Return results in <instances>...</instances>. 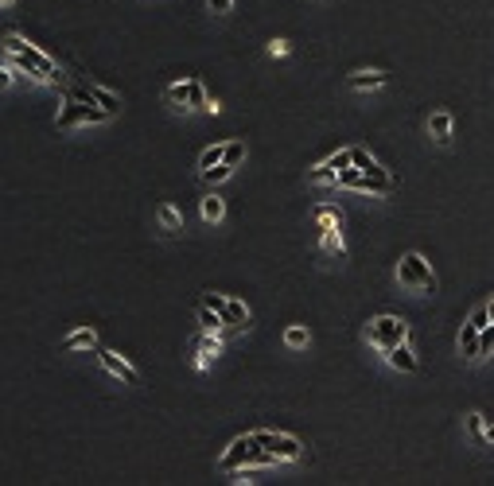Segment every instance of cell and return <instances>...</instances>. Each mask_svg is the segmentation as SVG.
I'll return each mask as SVG.
<instances>
[{"mask_svg": "<svg viewBox=\"0 0 494 486\" xmlns=\"http://www.w3.org/2000/svg\"><path fill=\"white\" fill-rule=\"evenodd\" d=\"M4 51H8V62H12V71H27V78L39 86H59V71H55V62L36 47V43H27L24 36H4Z\"/></svg>", "mask_w": 494, "mask_h": 486, "instance_id": "cell-1", "label": "cell"}, {"mask_svg": "<svg viewBox=\"0 0 494 486\" xmlns=\"http://www.w3.org/2000/svg\"><path fill=\"white\" fill-rule=\"evenodd\" d=\"M273 463H277V455L261 448V444L254 439V432H249V436H238L226 451H222L218 467H222L226 474H234V471H245V467H273Z\"/></svg>", "mask_w": 494, "mask_h": 486, "instance_id": "cell-2", "label": "cell"}, {"mask_svg": "<svg viewBox=\"0 0 494 486\" xmlns=\"http://www.w3.org/2000/svg\"><path fill=\"white\" fill-rule=\"evenodd\" d=\"M405 339H409V323L397 319V316H378V319H370V327H366V342L378 346L382 354H386L389 346L405 342Z\"/></svg>", "mask_w": 494, "mask_h": 486, "instance_id": "cell-3", "label": "cell"}, {"mask_svg": "<svg viewBox=\"0 0 494 486\" xmlns=\"http://www.w3.org/2000/svg\"><path fill=\"white\" fill-rule=\"evenodd\" d=\"M113 113L101 110V105H94V101H78V97H66V105L59 110V117H55V125L59 129H78V125H101L109 121Z\"/></svg>", "mask_w": 494, "mask_h": 486, "instance_id": "cell-4", "label": "cell"}, {"mask_svg": "<svg viewBox=\"0 0 494 486\" xmlns=\"http://www.w3.org/2000/svg\"><path fill=\"white\" fill-rule=\"evenodd\" d=\"M397 280L401 288H417V292H436V277L432 268H428V261H424L421 253H405L397 265Z\"/></svg>", "mask_w": 494, "mask_h": 486, "instance_id": "cell-5", "label": "cell"}, {"mask_svg": "<svg viewBox=\"0 0 494 486\" xmlns=\"http://www.w3.org/2000/svg\"><path fill=\"white\" fill-rule=\"evenodd\" d=\"M254 439L265 451H273L277 463H296L304 455V444L296 436H284V432H265V428H261V432H254Z\"/></svg>", "mask_w": 494, "mask_h": 486, "instance_id": "cell-6", "label": "cell"}, {"mask_svg": "<svg viewBox=\"0 0 494 486\" xmlns=\"http://www.w3.org/2000/svg\"><path fill=\"white\" fill-rule=\"evenodd\" d=\"M97 362H101V370H106V374L121 377L125 385H140V374H136V366H133V362H125L121 354L106 350V346H97Z\"/></svg>", "mask_w": 494, "mask_h": 486, "instance_id": "cell-7", "label": "cell"}, {"mask_svg": "<svg viewBox=\"0 0 494 486\" xmlns=\"http://www.w3.org/2000/svg\"><path fill=\"white\" fill-rule=\"evenodd\" d=\"M71 97H78V101H94V105H101V110H109L113 117L121 113V97L117 94H109V90H101V86H74Z\"/></svg>", "mask_w": 494, "mask_h": 486, "instance_id": "cell-8", "label": "cell"}, {"mask_svg": "<svg viewBox=\"0 0 494 486\" xmlns=\"http://www.w3.org/2000/svg\"><path fill=\"white\" fill-rule=\"evenodd\" d=\"M218 354H222V339L210 335V331H203V335L195 339V370H210V362H214Z\"/></svg>", "mask_w": 494, "mask_h": 486, "instance_id": "cell-9", "label": "cell"}, {"mask_svg": "<svg viewBox=\"0 0 494 486\" xmlns=\"http://www.w3.org/2000/svg\"><path fill=\"white\" fill-rule=\"evenodd\" d=\"M386 362L393 366V370H401V374H417V370H421V362H417V354H412V346H409V339L397 342V346H389Z\"/></svg>", "mask_w": 494, "mask_h": 486, "instance_id": "cell-10", "label": "cell"}, {"mask_svg": "<svg viewBox=\"0 0 494 486\" xmlns=\"http://www.w3.org/2000/svg\"><path fill=\"white\" fill-rule=\"evenodd\" d=\"M350 164H354V168H358V171H366V175H374V179H386V183H393V175H389V171L382 168V164H378V159L370 156V152H366V148H350Z\"/></svg>", "mask_w": 494, "mask_h": 486, "instance_id": "cell-11", "label": "cell"}, {"mask_svg": "<svg viewBox=\"0 0 494 486\" xmlns=\"http://www.w3.org/2000/svg\"><path fill=\"white\" fill-rule=\"evenodd\" d=\"M218 311H222V319H226V327H249V307L241 304V300H234V296H226Z\"/></svg>", "mask_w": 494, "mask_h": 486, "instance_id": "cell-12", "label": "cell"}, {"mask_svg": "<svg viewBox=\"0 0 494 486\" xmlns=\"http://www.w3.org/2000/svg\"><path fill=\"white\" fill-rule=\"evenodd\" d=\"M59 350L62 354H71V350H97V335L90 327H78V331H71V335L62 339Z\"/></svg>", "mask_w": 494, "mask_h": 486, "instance_id": "cell-13", "label": "cell"}, {"mask_svg": "<svg viewBox=\"0 0 494 486\" xmlns=\"http://www.w3.org/2000/svg\"><path fill=\"white\" fill-rule=\"evenodd\" d=\"M164 101H168L171 110H191V78H187V82L164 86Z\"/></svg>", "mask_w": 494, "mask_h": 486, "instance_id": "cell-14", "label": "cell"}, {"mask_svg": "<svg viewBox=\"0 0 494 486\" xmlns=\"http://www.w3.org/2000/svg\"><path fill=\"white\" fill-rule=\"evenodd\" d=\"M386 82H389V74H382V71H362V74H350L347 78L350 90H382Z\"/></svg>", "mask_w": 494, "mask_h": 486, "instance_id": "cell-15", "label": "cell"}, {"mask_svg": "<svg viewBox=\"0 0 494 486\" xmlns=\"http://www.w3.org/2000/svg\"><path fill=\"white\" fill-rule=\"evenodd\" d=\"M459 354L471 358V362L482 358V354H479V327H475V323H463V331H459Z\"/></svg>", "mask_w": 494, "mask_h": 486, "instance_id": "cell-16", "label": "cell"}, {"mask_svg": "<svg viewBox=\"0 0 494 486\" xmlns=\"http://www.w3.org/2000/svg\"><path fill=\"white\" fill-rule=\"evenodd\" d=\"M156 222H160L168 233H183V214L171 207V203H160V207H156Z\"/></svg>", "mask_w": 494, "mask_h": 486, "instance_id": "cell-17", "label": "cell"}, {"mask_svg": "<svg viewBox=\"0 0 494 486\" xmlns=\"http://www.w3.org/2000/svg\"><path fill=\"white\" fill-rule=\"evenodd\" d=\"M199 327L210 331V335H222V331H226V319H222V311H214V307L199 304Z\"/></svg>", "mask_w": 494, "mask_h": 486, "instance_id": "cell-18", "label": "cell"}, {"mask_svg": "<svg viewBox=\"0 0 494 486\" xmlns=\"http://www.w3.org/2000/svg\"><path fill=\"white\" fill-rule=\"evenodd\" d=\"M428 129H432V136L440 140V144H447L452 140V113H432V121H428Z\"/></svg>", "mask_w": 494, "mask_h": 486, "instance_id": "cell-19", "label": "cell"}, {"mask_svg": "<svg viewBox=\"0 0 494 486\" xmlns=\"http://www.w3.org/2000/svg\"><path fill=\"white\" fill-rule=\"evenodd\" d=\"M308 179H312L315 187H338V171H335V168H331V164L323 159L319 168H312V171H308Z\"/></svg>", "mask_w": 494, "mask_h": 486, "instance_id": "cell-20", "label": "cell"}, {"mask_svg": "<svg viewBox=\"0 0 494 486\" xmlns=\"http://www.w3.org/2000/svg\"><path fill=\"white\" fill-rule=\"evenodd\" d=\"M203 218L206 222H222V218H226V203H222L218 194H206V199H203Z\"/></svg>", "mask_w": 494, "mask_h": 486, "instance_id": "cell-21", "label": "cell"}, {"mask_svg": "<svg viewBox=\"0 0 494 486\" xmlns=\"http://www.w3.org/2000/svg\"><path fill=\"white\" fill-rule=\"evenodd\" d=\"M230 175H234V164H226V159H222V164H214V168H206V171H203V179L210 183V187H218V183H222V179H230Z\"/></svg>", "mask_w": 494, "mask_h": 486, "instance_id": "cell-22", "label": "cell"}, {"mask_svg": "<svg viewBox=\"0 0 494 486\" xmlns=\"http://www.w3.org/2000/svg\"><path fill=\"white\" fill-rule=\"evenodd\" d=\"M222 159H226V144H214V148H206L203 156H199V168H214V164H222Z\"/></svg>", "mask_w": 494, "mask_h": 486, "instance_id": "cell-23", "label": "cell"}, {"mask_svg": "<svg viewBox=\"0 0 494 486\" xmlns=\"http://www.w3.org/2000/svg\"><path fill=\"white\" fill-rule=\"evenodd\" d=\"M323 249H327V253H338V257L347 253V245H343V233H338V226H335V230H323Z\"/></svg>", "mask_w": 494, "mask_h": 486, "instance_id": "cell-24", "label": "cell"}, {"mask_svg": "<svg viewBox=\"0 0 494 486\" xmlns=\"http://www.w3.org/2000/svg\"><path fill=\"white\" fill-rule=\"evenodd\" d=\"M315 226H319V230H335V226H338V210L319 207V210H315Z\"/></svg>", "mask_w": 494, "mask_h": 486, "instance_id": "cell-25", "label": "cell"}, {"mask_svg": "<svg viewBox=\"0 0 494 486\" xmlns=\"http://www.w3.org/2000/svg\"><path fill=\"white\" fill-rule=\"evenodd\" d=\"M284 346H292V350L308 346V331H304V327H288V331H284Z\"/></svg>", "mask_w": 494, "mask_h": 486, "instance_id": "cell-26", "label": "cell"}, {"mask_svg": "<svg viewBox=\"0 0 494 486\" xmlns=\"http://www.w3.org/2000/svg\"><path fill=\"white\" fill-rule=\"evenodd\" d=\"M241 159H245V144H241V140H230V144H226V164L238 168Z\"/></svg>", "mask_w": 494, "mask_h": 486, "instance_id": "cell-27", "label": "cell"}, {"mask_svg": "<svg viewBox=\"0 0 494 486\" xmlns=\"http://www.w3.org/2000/svg\"><path fill=\"white\" fill-rule=\"evenodd\" d=\"M491 350H494V323H486L479 331V354H491Z\"/></svg>", "mask_w": 494, "mask_h": 486, "instance_id": "cell-28", "label": "cell"}, {"mask_svg": "<svg viewBox=\"0 0 494 486\" xmlns=\"http://www.w3.org/2000/svg\"><path fill=\"white\" fill-rule=\"evenodd\" d=\"M327 164H331V168L335 171H343V168H350V148H343V152H335V156L327 159Z\"/></svg>", "mask_w": 494, "mask_h": 486, "instance_id": "cell-29", "label": "cell"}, {"mask_svg": "<svg viewBox=\"0 0 494 486\" xmlns=\"http://www.w3.org/2000/svg\"><path fill=\"white\" fill-rule=\"evenodd\" d=\"M467 323H475V327H486V323H491V316H486V307H475V311H471V319H467Z\"/></svg>", "mask_w": 494, "mask_h": 486, "instance_id": "cell-30", "label": "cell"}, {"mask_svg": "<svg viewBox=\"0 0 494 486\" xmlns=\"http://www.w3.org/2000/svg\"><path fill=\"white\" fill-rule=\"evenodd\" d=\"M269 55H273V59L288 55V39H273V43H269Z\"/></svg>", "mask_w": 494, "mask_h": 486, "instance_id": "cell-31", "label": "cell"}, {"mask_svg": "<svg viewBox=\"0 0 494 486\" xmlns=\"http://www.w3.org/2000/svg\"><path fill=\"white\" fill-rule=\"evenodd\" d=\"M230 8H234V0H210V12L214 16H226Z\"/></svg>", "mask_w": 494, "mask_h": 486, "instance_id": "cell-32", "label": "cell"}, {"mask_svg": "<svg viewBox=\"0 0 494 486\" xmlns=\"http://www.w3.org/2000/svg\"><path fill=\"white\" fill-rule=\"evenodd\" d=\"M12 86V66H0V90H8Z\"/></svg>", "mask_w": 494, "mask_h": 486, "instance_id": "cell-33", "label": "cell"}, {"mask_svg": "<svg viewBox=\"0 0 494 486\" xmlns=\"http://www.w3.org/2000/svg\"><path fill=\"white\" fill-rule=\"evenodd\" d=\"M486 439L494 444V420H486Z\"/></svg>", "mask_w": 494, "mask_h": 486, "instance_id": "cell-34", "label": "cell"}, {"mask_svg": "<svg viewBox=\"0 0 494 486\" xmlns=\"http://www.w3.org/2000/svg\"><path fill=\"white\" fill-rule=\"evenodd\" d=\"M486 316H491V323H494V300H491V304H486Z\"/></svg>", "mask_w": 494, "mask_h": 486, "instance_id": "cell-35", "label": "cell"}, {"mask_svg": "<svg viewBox=\"0 0 494 486\" xmlns=\"http://www.w3.org/2000/svg\"><path fill=\"white\" fill-rule=\"evenodd\" d=\"M12 4H16V0H0V8H12Z\"/></svg>", "mask_w": 494, "mask_h": 486, "instance_id": "cell-36", "label": "cell"}]
</instances>
